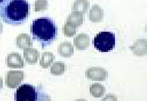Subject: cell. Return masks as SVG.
<instances>
[{
  "mask_svg": "<svg viewBox=\"0 0 147 101\" xmlns=\"http://www.w3.org/2000/svg\"><path fill=\"white\" fill-rule=\"evenodd\" d=\"M30 10L26 0H7L0 6V17L6 24L21 25L28 19Z\"/></svg>",
  "mask_w": 147,
  "mask_h": 101,
  "instance_id": "6da1fadb",
  "label": "cell"
},
{
  "mask_svg": "<svg viewBox=\"0 0 147 101\" xmlns=\"http://www.w3.org/2000/svg\"><path fill=\"white\" fill-rule=\"evenodd\" d=\"M33 38L42 48L50 45L57 38L58 30L54 21L48 17L34 20L30 28Z\"/></svg>",
  "mask_w": 147,
  "mask_h": 101,
  "instance_id": "7a4b0ae2",
  "label": "cell"
},
{
  "mask_svg": "<svg viewBox=\"0 0 147 101\" xmlns=\"http://www.w3.org/2000/svg\"><path fill=\"white\" fill-rule=\"evenodd\" d=\"M14 100L16 101L51 100L40 87L29 84L22 85L19 87L15 94Z\"/></svg>",
  "mask_w": 147,
  "mask_h": 101,
  "instance_id": "3957f363",
  "label": "cell"
},
{
  "mask_svg": "<svg viewBox=\"0 0 147 101\" xmlns=\"http://www.w3.org/2000/svg\"><path fill=\"white\" fill-rule=\"evenodd\" d=\"M93 44L97 50L102 53L109 52L115 48V34L110 32H101L94 37Z\"/></svg>",
  "mask_w": 147,
  "mask_h": 101,
  "instance_id": "277c9868",
  "label": "cell"
},
{
  "mask_svg": "<svg viewBox=\"0 0 147 101\" xmlns=\"http://www.w3.org/2000/svg\"><path fill=\"white\" fill-rule=\"evenodd\" d=\"M24 76L22 71H9L6 76L5 84L9 88H16L23 81Z\"/></svg>",
  "mask_w": 147,
  "mask_h": 101,
  "instance_id": "5b68a950",
  "label": "cell"
},
{
  "mask_svg": "<svg viewBox=\"0 0 147 101\" xmlns=\"http://www.w3.org/2000/svg\"><path fill=\"white\" fill-rule=\"evenodd\" d=\"M86 76L92 81H105L108 77V72L103 68H89L86 71Z\"/></svg>",
  "mask_w": 147,
  "mask_h": 101,
  "instance_id": "8992f818",
  "label": "cell"
},
{
  "mask_svg": "<svg viewBox=\"0 0 147 101\" xmlns=\"http://www.w3.org/2000/svg\"><path fill=\"white\" fill-rule=\"evenodd\" d=\"M6 63L7 67L13 68H22L24 66V61L18 53H11L7 56Z\"/></svg>",
  "mask_w": 147,
  "mask_h": 101,
  "instance_id": "52a82bcc",
  "label": "cell"
},
{
  "mask_svg": "<svg viewBox=\"0 0 147 101\" xmlns=\"http://www.w3.org/2000/svg\"><path fill=\"white\" fill-rule=\"evenodd\" d=\"M134 54L137 56H144L147 53V40L138 39L136 40L133 45L129 47Z\"/></svg>",
  "mask_w": 147,
  "mask_h": 101,
  "instance_id": "ba28073f",
  "label": "cell"
},
{
  "mask_svg": "<svg viewBox=\"0 0 147 101\" xmlns=\"http://www.w3.org/2000/svg\"><path fill=\"white\" fill-rule=\"evenodd\" d=\"M90 45V37L86 34H78L74 39V45L79 50L87 49Z\"/></svg>",
  "mask_w": 147,
  "mask_h": 101,
  "instance_id": "9c48e42d",
  "label": "cell"
},
{
  "mask_svg": "<svg viewBox=\"0 0 147 101\" xmlns=\"http://www.w3.org/2000/svg\"><path fill=\"white\" fill-rule=\"evenodd\" d=\"M23 56L27 63L29 65L36 64L40 57L38 51L34 48L24 49Z\"/></svg>",
  "mask_w": 147,
  "mask_h": 101,
  "instance_id": "30bf717a",
  "label": "cell"
},
{
  "mask_svg": "<svg viewBox=\"0 0 147 101\" xmlns=\"http://www.w3.org/2000/svg\"><path fill=\"white\" fill-rule=\"evenodd\" d=\"M104 16L103 9L98 5H94L90 11L89 19L93 23H98L102 20Z\"/></svg>",
  "mask_w": 147,
  "mask_h": 101,
  "instance_id": "8fae6325",
  "label": "cell"
},
{
  "mask_svg": "<svg viewBox=\"0 0 147 101\" xmlns=\"http://www.w3.org/2000/svg\"><path fill=\"white\" fill-rule=\"evenodd\" d=\"M16 44L19 49H26L31 48L33 42L29 35L26 34H21L17 37Z\"/></svg>",
  "mask_w": 147,
  "mask_h": 101,
  "instance_id": "7c38bea8",
  "label": "cell"
},
{
  "mask_svg": "<svg viewBox=\"0 0 147 101\" xmlns=\"http://www.w3.org/2000/svg\"><path fill=\"white\" fill-rule=\"evenodd\" d=\"M58 53L62 57H71L74 54L73 46L70 42H62L58 46Z\"/></svg>",
  "mask_w": 147,
  "mask_h": 101,
  "instance_id": "4fadbf2b",
  "label": "cell"
},
{
  "mask_svg": "<svg viewBox=\"0 0 147 101\" xmlns=\"http://www.w3.org/2000/svg\"><path fill=\"white\" fill-rule=\"evenodd\" d=\"M83 14L80 12L73 11L67 18L66 22L75 27H79L83 23Z\"/></svg>",
  "mask_w": 147,
  "mask_h": 101,
  "instance_id": "5bb4252c",
  "label": "cell"
},
{
  "mask_svg": "<svg viewBox=\"0 0 147 101\" xmlns=\"http://www.w3.org/2000/svg\"><path fill=\"white\" fill-rule=\"evenodd\" d=\"M89 5L90 3L88 0H75L72 6V11L84 14L87 13Z\"/></svg>",
  "mask_w": 147,
  "mask_h": 101,
  "instance_id": "9a60e30c",
  "label": "cell"
},
{
  "mask_svg": "<svg viewBox=\"0 0 147 101\" xmlns=\"http://www.w3.org/2000/svg\"><path fill=\"white\" fill-rule=\"evenodd\" d=\"M55 59V56L51 52H44L42 53L40 61V66L42 68H48Z\"/></svg>",
  "mask_w": 147,
  "mask_h": 101,
  "instance_id": "2e32d148",
  "label": "cell"
},
{
  "mask_svg": "<svg viewBox=\"0 0 147 101\" xmlns=\"http://www.w3.org/2000/svg\"><path fill=\"white\" fill-rule=\"evenodd\" d=\"M106 92L105 87L98 83L92 84L90 87V92L93 97L100 98L102 97Z\"/></svg>",
  "mask_w": 147,
  "mask_h": 101,
  "instance_id": "e0dca14e",
  "label": "cell"
},
{
  "mask_svg": "<svg viewBox=\"0 0 147 101\" xmlns=\"http://www.w3.org/2000/svg\"><path fill=\"white\" fill-rule=\"evenodd\" d=\"M65 71V65L62 62H56L51 68V73L54 76L63 75Z\"/></svg>",
  "mask_w": 147,
  "mask_h": 101,
  "instance_id": "ac0fdd59",
  "label": "cell"
},
{
  "mask_svg": "<svg viewBox=\"0 0 147 101\" xmlns=\"http://www.w3.org/2000/svg\"><path fill=\"white\" fill-rule=\"evenodd\" d=\"M76 27H75L72 24L66 22L63 27V33L66 37H73L76 34Z\"/></svg>",
  "mask_w": 147,
  "mask_h": 101,
  "instance_id": "d6986e66",
  "label": "cell"
},
{
  "mask_svg": "<svg viewBox=\"0 0 147 101\" xmlns=\"http://www.w3.org/2000/svg\"><path fill=\"white\" fill-rule=\"evenodd\" d=\"M48 0H36L35 2V11L36 12L42 11L48 9Z\"/></svg>",
  "mask_w": 147,
  "mask_h": 101,
  "instance_id": "ffe728a7",
  "label": "cell"
},
{
  "mask_svg": "<svg viewBox=\"0 0 147 101\" xmlns=\"http://www.w3.org/2000/svg\"><path fill=\"white\" fill-rule=\"evenodd\" d=\"M103 101H106V100H110V101H117V97L112 94H108L107 96V97L104 98L102 99Z\"/></svg>",
  "mask_w": 147,
  "mask_h": 101,
  "instance_id": "44dd1931",
  "label": "cell"
},
{
  "mask_svg": "<svg viewBox=\"0 0 147 101\" xmlns=\"http://www.w3.org/2000/svg\"><path fill=\"white\" fill-rule=\"evenodd\" d=\"M3 32V24L0 21V34L2 33Z\"/></svg>",
  "mask_w": 147,
  "mask_h": 101,
  "instance_id": "7402d4cb",
  "label": "cell"
},
{
  "mask_svg": "<svg viewBox=\"0 0 147 101\" xmlns=\"http://www.w3.org/2000/svg\"><path fill=\"white\" fill-rule=\"evenodd\" d=\"M2 87H3V80L0 77V90L2 88Z\"/></svg>",
  "mask_w": 147,
  "mask_h": 101,
  "instance_id": "603a6c76",
  "label": "cell"
},
{
  "mask_svg": "<svg viewBox=\"0 0 147 101\" xmlns=\"http://www.w3.org/2000/svg\"><path fill=\"white\" fill-rule=\"evenodd\" d=\"M7 0H0V6L1 5H2L5 1H6Z\"/></svg>",
  "mask_w": 147,
  "mask_h": 101,
  "instance_id": "cb8c5ba5",
  "label": "cell"
}]
</instances>
